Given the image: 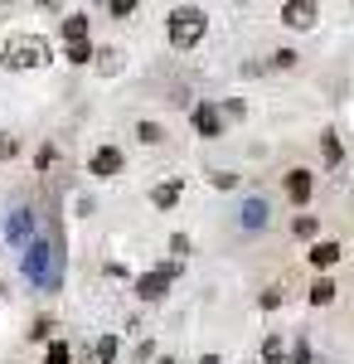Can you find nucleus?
<instances>
[{
	"label": "nucleus",
	"instance_id": "nucleus-30",
	"mask_svg": "<svg viewBox=\"0 0 354 364\" xmlns=\"http://www.w3.org/2000/svg\"><path fill=\"white\" fill-rule=\"evenodd\" d=\"M199 364H223V360H218V355H204V360H199Z\"/></svg>",
	"mask_w": 354,
	"mask_h": 364
},
{
	"label": "nucleus",
	"instance_id": "nucleus-8",
	"mask_svg": "<svg viewBox=\"0 0 354 364\" xmlns=\"http://www.w3.org/2000/svg\"><path fill=\"white\" fill-rule=\"evenodd\" d=\"M311 190H316L311 170H291V175H286V199H291V204H306V199H311Z\"/></svg>",
	"mask_w": 354,
	"mask_h": 364
},
{
	"label": "nucleus",
	"instance_id": "nucleus-14",
	"mask_svg": "<svg viewBox=\"0 0 354 364\" xmlns=\"http://www.w3.org/2000/svg\"><path fill=\"white\" fill-rule=\"evenodd\" d=\"M330 301H335V282H316V287H311V306H330Z\"/></svg>",
	"mask_w": 354,
	"mask_h": 364
},
{
	"label": "nucleus",
	"instance_id": "nucleus-4",
	"mask_svg": "<svg viewBox=\"0 0 354 364\" xmlns=\"http://www.w3.org/2000/svg\"><path fill=\"white\" fill-rule=\"evenodd\" d=\"M170 277H175V267H156V272H146L136 282V296L141 301H161L165 291H170Z\"/></svg>",
	"mask_w": 354,
	"mask_h": 364
},
{
	"label": "nucleus",
	"instance_id": "nucleus-22",
	"mask_svg": "<svg viewBox=\"0 0 354 364\" xmlns=\"http://www.w3.org/2000/svg\"><path fill=\"white\" fill-rule=\"evenodd\" d=\"M49 331H54V321H49V316H39V321H34V331H29V336H34V340H44V336H49Z\"/></svg>",
	"mask_w": 354,
	"mask_h": 364
},
{
	"label": "nucleus",
	"instance_id": "nucleus-31",
	"mask_svg": "<svg viewBox=\"0 0 354 364\" xmlns=\"http://www.w3.org/2000/svg\"><path fill=\"white\" fill-rule=\"evenodd\" d=\"M161 364H175V360H170V355H165V360H161Z\"/></svg>",
	"mask_w": 354,
	"mask_h": 364
},
{
	"label": "nucleus",
	"instance_id": "nucleus-29",
	"mask_svg": "<svg viewBox=\"0 0 354 364\" xmlns=\"http://www.w3.org/2000/svg\"><path fill=\"white\" fill-rule=\"evenodd\" d=\"M291 364H311V345H306V340L296 345V355H291Z\"/></svg>",
	"mask_w": 354,
	"mask_h": 364
},
{
	"label": "nucleus",
	"instance_id": "nucleus-17",
	"mask_svg": "<svg viewBox=\"0 0 354 364\" xmlns=\"http://www.w3.org/2000/svg\"><path fill=\"white\" fill-rule=\"evenodd\" d=\"M136 136L146 141V146H161V141H165V132L156 127V122H141V127H136Z\"/></svg>",
	"mask_w": 354,
	"mask_h": 364
},
{
	"label": "nucleus",
	"instance_id": "nucleus-11",
	"mask_svg": "<svg viewBox=\"0 0 354 364\" xmlns=\"http://www.w3.org/2000/svg\"><path fill=\"white\" fill-rule=\"evenodd\" d=\"M267 224V204L252 195V199H243V228H262Z\"/></svg>",
	"mask_w": 354,
	"mask_h": 364
},
{
	"label": "nucleus",
	"instance_id": "nucleus-28",
	"mask_svg": "<svg viewBox=\"0 0 354 364\" xmlns=\"http://www.w3.org/2000/svg\"><path fill=\"white\" fill-rule=\"evenodd\" d=\"M316 233V219H296V238H311Z\"/></svg>",
	"mask_w": 354,
	"mask_h": 364
},
{
	"label": "nucleus",
	"instance_id": "nucleus-24",
	"mask_svg": "<svg viewBox=\"0 0 354 364\" xmlns=\"http://www.w3.org/2000/svg\"><path fill=\"white\" fill-rule=\"evenodd\" d=\"M281 296H286L281 287H272V291H262V306H267V311H272V306H281Z\"/></svg>",
	"mask_w": 354,
	"mask_h": 364
},
{
	"label": "nucleus",
	"instance_id": "nucleus-26",
	"mask_svg": "<svg viewBox=\"0 0 354 364\" xmlns=\"http://www.w3.org/2000/svg\"><path fill=\"white\" fill-rule=\"evenodd\" d=\"M214 185H218V190H233V185H238V175H228V170H218V175H214Z\"/></svg>",
	"mask_w": 354,
	"mask_h": 364
},
{
	"label": "nucleus",
	"instance_id": "nucleus-1",
	"mask_svg": "<svg viewBox=\"0 0 354 364\" xmlns=\"http://www.w3.org/2000/svg\"><path fill=\"white\" fill-rule=\"evenodd\" d=\"M25 277L34 282V287H44V291L58 287V277H63V252H58L54 238H39V243L25 248Z\"/></svg>",
	"mask_w": 354,
	"mask_h": 364
},
{
	"label": "nucleus",
	"instance_id": "nucleus-7",
	"mask_svg": "<svg viewBox=\"0 0 354 364\" xmlns=\"http://www.w3.org/2000/svg\"><path fill=\"white\" fill-rule=\"evenodd\" d=\"M29 228H34V214H29V209H15V214H10V224H5V233H10V243L29 248V243H34V238H29Z\"/></svg>",
	"mask_w": 354,
	"mask_h": 364
},
{
	"label": "nucleus",
	"instance_id": "nucleus-12",
	"mask_svg": "<svg viewBox=\"0 0 354 364\" xmlns=\"http://www.w3.org/2000/svg\"><path fill=\"white\" fill-rule=\"evenodd\" d=\"M63 39L68 44H87V15H68L63 20Z\"/></svg>",
	"mask_w": 354,
	"mask_h": 364
},
{
	"label": "nucleus",
	"instance_id": "nucleus-23",
	"mask_svg": "<svg viewBox=\"0 0 354 364\" xmlns=\"http://www.w3.org/2000/svg\"><path fill=\"white\" fill-rule=\"evenodd\" d=\"M15 151H20V141H15V136H0V161H10Z\"/></svg>",
	"mask_w": 354,
	"mask_h": 364
},
{
	"label": "nucleus",
	"instance_id": "nucleus-5",
	"mask_svg": "<svg viewBox=\"0 0 354 364\" xmlns=\"http://www.w3.org/2000/svg\"><path fill=\"white\" fill-rule=\"evenodd\" d=\"M316 15H321V10H316L311 0H291V5H281V20H286L291 29H311V25H316Z\"/></svg>",
	"mask_w": 354,
	"mask_h": 364
},
{
	"label": "nucleus",
	"instance_id": "nucleus-27",
	"mask_svg": "<svg viewBox=\"0 0 354 364\" xmlns=\"http://www.w3.org/2000/svg\"><path fill=\"white\" fill-rule=\"evenodd\" d=\"M272 63H277V68H291V63H296V54H291V49H281V54H272Z\"/></svg>",
	"mask_w": 354,
	"mask_h": 364
},
{
	"label": "nucleus",
	"instance_id": "nucleus-15",
	"mask_svg": "<svg viewBox=\"0 0 354 364\" xmlns=\"http://www.w3.org/2000/svg\"><path fill=\"white\" fill-rule=\"evenodd\" d=\"M281 355H286L281 336H267V340H262V360H267V364H281Z\"/></svg>",
	"mask_w": 354,
	"mask_h": 364
},
{
	"label": "nucleus",
	"instance_id": "nucleus-20",
	"mask_svg": "<svg viewBox=\"0 0 354 364\" xmlns=\"http://www.w3.org/2000/svg\"><path fill=\"white\" fill-rule=\"evenodd\" d=\"M44 360H49V364H68V345H63V340H54V345H49V355H44Z\"/></svg>",
	"mask_w": 354,
	"mask_h": 364
},
{
	"label": "nucleus",
	"instance_id": "nucleus-25",
	"mask_svg": "<svg viewBox=\"0 0 354 364\" xmlns=\"http://www.w3.org/2000/svg\"><path fill=\"white\" fill-rule=\"evenodd\" d=\"M107 10H112V15H132V10H136V0H112Z\"/></svg>",
	"mask_w": 354,
	"mask_h": 364
},
{
	"label": "nucleus",
	"instance_id": "nucleus-3",
	"mask_svg": "<svg viewBox=\"0 0 354 364\" xmlns=\"http://www.w3.org/2000/svg\"><path fill=\"white\" fill-rule=\"evenodd\" d=\"M204 39V10H194V5H180L175 15H170V44L175 49H190Z\"/></svg>",
	"mask_w": 354,
	"mask_h": 364
},
{
	"label": "nucleus",
	"instance_id": "nucleus-10",
	"mask_svg": "<svg viewBox=\"0 0 354 364\" xmlns=\"http://www.w3.org/2000/svg\"><path fill=\"white\" fill-rule=\"evenodd\" d=\"M306 257H311V267H316V272H321V267H335V262H340V243H316Z\"/></svg>",
	"mask_w": 354,
	"mask_h": 364
},
{
	"label": "nucleus",
	"instance_id": "nucleus-6",
	"mask_svg": "<svg viewBox=\"0 0 354 364\" xmlns=\"http://www.w3.org/2000/svg\"><path fill=\"white\" fill-rule=\"evenodd\" d=\"M92 175H102V180L122 175V151H117V146H97V151H92Z\"/></svg>",
	"mask_w": 354,
	"mask_h": 364
},
{
	"label": "nucleus",
	"instance_id": "nucleus-2",
	"mask_svg": "<svg viewBox=\"0 0 354 364\" xmlns=\"http://www.w3.org/2000/svg\"><path fill=\"white\" fill-rule=\"evenodd\" d=\"M0 63L5 68H39V63H49V39L44 34H10Z\"/></svg>",
	"mask_w": 354,
	"mask_h": 364
},
{
	"label": "nucleus",
	"instance_id": "nucleus-19",
	"mask_svg": "<svg viewBox=\"0 0 354 364\" xmlns=\"http://www.w3.org/2000/svg\"><path fill=\"white\" fill-rule=\"evenodd\" d=\"M112 360H117V340L102 336V340H97V364H112Z\"/></svg>",
	"mask_w": 354,
	"mask_h": 364
},
{
	"label": "nucleus",
	"instance_id": "nucleus-18",
	"mask_svg": "<svg viewBox=\"0 0 354 364\" xmlns=\"http://www.w3.org/2000/svg\"><path fill=\"white\" fill-rule=\"evenodd\" d=\"M92 58H97L102 73H117V68H122V54H117V49H102V54H92Z\"/></svg>",
	"mask_w": 354,
	"mask_h": 364
},
{
	"label": "nucleus",
	"instance_id": "nucleus-16",
	"mask_svg": "<svg viewBox=\"0 0 354 364\" xmlns=\"http://www.w3.org/2000/svg\"><path fill=\"white\" fill-rule=\"evenodd\" d=\"M321 151H326V166H340V136H335V132L321 136Z\"/></svg>",
	"mask_w": 354,
	"mask_h": 364
},
{
	"label": "nucleus",
	"instance_id": "nucleus-9",
	"mask_svg": "<svg viewBox=\"0 0 354 364\" xmlns=\"http://www.w3.org/2000/svg\"><path fill=\"white\" fill-rule=\"evenodd\" d=\"M194 132H199V136H218V132H223L218 107H209V102H204V107H194Z\"/></svg>",
	"mask_w": 354,
	"mask_h": 364
},
{
	"label": "nucleus",
	"instance_id": "nucleus-21",
	"mask_svg": "<svg viewBox=\"0 0 354 364\" xmlns=\"http://www.w3.org/2000/svg\"><path fill=\"white\" fill-rule=\"evenodd\" d=\"M68 58H73V63H87V58H92V44H68Z\"/></svg>",
	"mask_w": 354,
	"mask_h": 364
},
{
	"label": "nucleus",
	"instance_id": "nucleus-13",
	"mask_svg": "<svg viewBox=\"0 0 354 364\" xmlns=\"http://www.w3.org/2000/svg\"><path fill=\"white\" fill-rule=\"evenodd\" d=\"M175 199H180V185H175V180L151 190V204H156V209H175Z\"/></svg>",
	"mask_w": 354,
	"mask_h": 364
}]
</instances>
